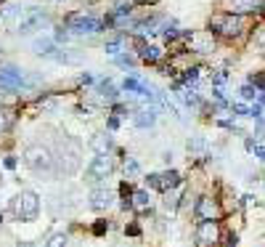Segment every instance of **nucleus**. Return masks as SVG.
Listing matches in <instances>:
<instances>
[{
  "label": "nucleus",
  "mask_w": 265,
  "mask_h": 247,
  "mask_svg": "<svg viewBox=\"0 0 265 247\" xmlns=\"http://www.w3.org/2000/svg\"><path fill=\"white\" fill-rule=\"evenodd\" d=\"M239 93H241V98H244V101H255L260 90H257V88L252 85V82H247V85H241V90H239Z\"/></svg>",
  "instance_id": "24"
},
{
  "label": "nucleus",
  "mask_w": 265,
  "mask_h": 247,
  "mask_svg": "<svg viewBox=\"0 0 265 247\" xmlns=\"http://www.w3.org/2000/svg\"><path fill=\"white\" fill-rule=\"evenodd\" d=\"M112 136H109V133H96V136H93L90 138V146H93V149H96V154H104V152H112Z\"/></svg>",
  "instance_id": "16"
},
{
  "label": "nucleus",
  "mask_w": 265,
  "mask_h": 247,
  "mask_svg": "<svg viewBox=\"0 0 265 247\" xmlns=\"http://www.w3.org/2000/svg\"><path fill=\"white\" fill-rule=\"evenodd\" d=\"M125 173H128V175H138V173H141V165H138V160H132V157L125 160Z\"/></svg>",
  "instance_id": "29"
},
{
  "label": "nucleus",
  "mask_w": 265,
  "mask_h": 247,
  "mask_svg": "<svg viewBox=\"0 0 265 247\" xmlns=\"http://www.w3.org/2000/svg\"><path fill=\"white\" fill-rule=\"evenodd\" d=\"M252 152H255V157H257V160H263V162H265V146H255Z\"/></svg>",
  "instance_id": "40"
},
{
  "label": "nucleus",
  "mask_w": 265,
  "mask_h": 247,
  "mask_svg": "<svg viewBox=\"0 0 265 247\" xmlns=\"http://www.w3.org/2000/svg\"><path fill=\"white\" fill-rule=\"evenodd\" d=\"M165 207H167V210H175V207H178V191L175 189L165 191Z\"/></svg>",
  "instance_id": "28"
},
{
  "label": "nucleus",
  "mask_w": 265,
  "mask_h": 247,
  "mask_svg": "<svg viewBox=\"0 0 265 247\" xmlns=\"http://www.w3.org/2000/svg\"><path fill=\"white\" fill-rule=\"evenodd\" d=\"M197 247H217L220 245V223L217 221H199L197 231H194Z\"/></svg>",
  "instance_id": "6"
},
{
  "label": "nucleus",
  "mask_w": 265,
  "mask_h": 247,
  "mask_svg": "<svg viewBox=\"0 0 265 247\" xmlns=\"http://www.w3.org/2000/svg\"><path fill=\"white\" fill-rule=\"evenodd\" d=\"M5 128H8V120H5L3 114H0V130H5Z\"/></svg>",
  "instance_id": "43"
},
{
  "label": "nucleus",
  "mask_w": 265,
  "mask_h": 247,
  "mask_svg": "<svg viewBox=\"0 0 265 247\" xmlns=\"http://www.w3.org/2000/svg\"><path fill=\"white\" fill-rule=\"evenodd\" d=\"M106 128H109V130H120V117H117V114H109Z\"/></svg>",
  "instance_id": "33"
},
{
  "label": "nucleus",
  "mask_w": 265,
  "mask_h": 247,
  "mask_svg": "<svg viewBox=\"0 0 265 247\" xmlns=\"http://www.w3.org/2000/svg\"><path fill=\"white\" fill-rule=\"evenodd\" d=\"M225 80H228V75H225V72H217V75L212 77V85H215V88H220Z\"/></svg>",
  "instance_id": "34"
},
{
  "label": "nucleus",
  "mask_w": 265,
  "mask_h": 247,
  "mask_svg": "<svg viewBox=\"0 0 265 247\" xmlns=\"http://www.w3.org/2000/svg\"><path fill=\"white\" fill-rule=\"evenodd\" d=\"M181 183H183V178H181V173H178V170H167V173H162V191L178 189Z\"/></svg>",
  "instance_id": "19"
},
{
  "label": "nucleus",
  "mask_w": 265,
  "mask_h": 247,
  "mask_svg": "<svg viewBox=\"0 0 265 247\" xmlns=\"http://www.w3.org/2000/svg\"><path fill=\"white\" fill-rule=\"evenodd\" d=\"M138 59L146 61V64H159L162 59H165V51L159 48V45H149L143 40V37H138Z\"/></svg>",
  "instance_id": "12"
},
{
  "label": "nucleus",
  "mask_w": 265,
  "mask_h": 247,
  "mask_svg": "<svg viewBox=\"0 0 265 247\" xmlns=\"http://www.w3.org/2000/svg\"><path fill=\"white\" fill-rule=\"evenodd\" d=\"M132 3H141V5H154V3H159V0H132Z\"/></svg>",
  "instance_id": "42"
},
{
  "label": "nucleus",
  "mask_w": 265,
  "mask_h": 247,
  "mask_svg": "<svg viewBox=\"0 0 265 247\" xmlns=\"http://www.w3.org/2000/svg\"><path fill=\"white\" fill-rule=\"evenodd\" d=\"M64 27L69 29V32H74V35H96V32H104L106 29L104 21L90 16V13H66Z\"/></svg>",
  "instance_id": "4"
},
{
  "label": "nucleus",
  "mask_w": 265,
  "mask_h": 247,
  "mask_svg": "<svg viewBox=\"0 0 265 247\" xmlns=\"http://www.w3.org/2000/svg\"><path fill=\"white\" fill-rule=\"evenodd\" d=\"M257 98H260V104L265 106V93H263V96H257Z\"/></svg>",
  "instance_id": "45"
},
{
  "label": "nucleus",
  "mask_w": 265,
  "mask_h": 247,
  "mask_svg": "<svg viewBox=\"0 0 265 247\" xmlns=\"http://www.w3.org/2000/svg\"><path fill=\"white\" fill-rule=\"evenodd\" d=\"M24 85H27V75L21 72L19 67H13V64H3V67H0V88L21 90Z\"/></svg>",
  "instance_id": "7"
},
{
  "label": "nucleus",
  "mask_w": 265,
  "mask_h": 247,
  "mask_svg": "<svg viewBox=\"0 0 265 247\" xmlns=\"http://www.w3.org/2000/svg\"><path fill=\"white\" fill-rule=\"evenodd\" d=\"M189 154L191 157H207V141L201 136L189 138Z\"/></svg>",
  "instance_id": "17"
},
{
  "label": "nucleus",
  "mask_w": 265,
  "mask_h": 247,
  "mask_svg": "<svg viewBox=\"0 0 265 247\" xmlns=\"http://www.w3.org/2000/svg\"><path fill=\"white\" fill-rule=\"evenodd\" d=\"M27 11L29 8H21V5H5V8L0 11V21H3L11 32H16L19 24H21V19L27 16Z\"/></svg>",
  "instance_id": "11"
},
{
  "label": "nucleus",
  "mask_w": 265,
  "mask_h": 247,
  "mask_svg": "<svg viewBox=\"0 0 265 247\" xmlns=\"http://www.w3.org/2000/svg\"><path fill=\"white\" fill-rule=\"evenodd\" d=\"M16 247H35V245H32V242H19Z\"/></svg>",
  "instance_id": "44"
},
{
  "label": "nucleus",
  "mask_w": 265,
  "mask_h": 247,
  "mask_svg": "<svg viewBox=\"0 0 265 247\" xmlns=\"http://www.w3.org/2000/svg\"><path fill=\"white\" fill-rule=\"evenodd\" d=\"M199 75H201V67H186L178 80H181L183 85H191V82H197V80H199Z\"/></svg>",
  "instance_id": "20"
},
{
  "label": "nucleus",
  "mask_w": 265,
  "mask_h": 247,
  "mask_svg": "<svg viewBox=\"0 0 265 247\" xmlns=\"http://www.w3.org/2000/svg\"><path fill=\"white\" fill-rule=\"evenodd\" d=\"M181 98H183V104H186V106H199V101H201L199 93H197L194 88H189L186 93H181Z\"/></svg>",
  "instance_id": "23"
},
{
  "label": "nucleus",
  "mask_w": 265,
  "mask_h": 247,
  "mask_svg": "<svg viewBox=\"0 0 265 247\" xmlns=\"http://www.w3.org/2000/svg\"><path fill=\"white\" fill-rule=\"evenodd\" d=\"M249 82L260 90V93H265V72H257V75H249Z\"/></svg>",
  "instance_id": "26"
},
{
  "label": "nucleus",
  "mask_w": 265,
  "mask_h": 247,
  "mask_svg": "<svg viewBox=\"0 0 265 247\" xmlns=\"http://www.w3.org/2000/svg\"><path fill=\"white\" fill-rule=\"evenodd\" d=\"M257 43H260V45H265V27H260V29H257Z\"/></svg>",
  "instance_id": "41"
},
{
  "label": "nucleus",
  "mask_w": 265,
  "mask_h": 247,
  "mask_svg": "<svg viewBox=\"0 0 265 247\" xmlns=\"http://www.w3.org/2000/svg\"><path fill=\"white\" fill-rule=\"evenodd\" d=\"M146 186L162 191V173H149V175H146Z\"/></svg>",
  "instance_id": "27"
},
{
  "label": "nucleus",
  "mask_w": 265,
  "mask_h": 247,
  "mask_svg": "<svg viewBox=\"0 0 265 247\" xmlns=\"http://www.w3.org/2000/svg\"><path fill=\"white\" fill-rule=\"evenodd\" d=\"M11 215H13L16 221H27V223L37 221V215H40V197H37L35 191L24 189L19 197H13Z\"/></svg>",
  "instance_id": "3"
},
{
  "label": "nucleus",
  "mask_w": 265,
  "mask_h": 247,
  "mask_svg": "<svg viewBox=\"0 0 265 247\" xmlns=\"http://www.w3.org/2000/svg\"><path fill=\"white\" fill-rule=\"evenodd\" d=\"M45 247H66V234H64V231L51 234V239H48V245H45Z\"/></svg>",
  "instance_id": "25"
},
{
  "label": "nucleus",
  "mask_w": 265,
  "mask_h": 247,
  "mask_svg": "<svg viewBox=\"0 0 265 247\" xmlns=\"http://www.w3.org/2000/svg\"><path fill=\"white\" fill-rule=\"evenodd\" d=\"M132 122H135V128H154V122H157V106H149V109H141L138 114H132Z\"/></svg>",
  "instance_id": "14"
},
{
  "label": "nucleus",
  "mask_w": 265,
  "mask_h": 247,
  "mask_svg": "<svg viewBox=\"0 0 265 247\" xmlns=\"http://www.w3.org/2000/svg\"><path fill=\"white\" fill-rule=\"evenodd\" d=\"M125 234H130V237H138V234H141V229H138V223H130V226L125 229Z\"/></svg>",
  "instance_id": "37"
},
{
  "label": "nucleus",
  "mask_w": 265,
  "mask_h": 247,
  "mask_svg": "<svg viewBox=\"0 0 265 247\" xmlns=\"http://www.w3.org/2000/svg\"><path fill=\"white\" fill-rule=\"evenodd\" d=\"M223 245H225V247H236V245H239V237L231 231V234H225V242H223Z\"/></svg>",
  "instance_id": "35"
},
{
  "label": "nucleus",
  "mask_w": 265,
  "mask_h": 247,
  "mask_svg": "<svg viewBox=\"0 0 265 247\" xmlns=\"http://www.w3.org/2000/svg\"><path fill=\"white\" fill-rule=\"evenodd\" d=\"M96 93L101 101H106V104H114L117 98H120V90H117L112 85V80H104V82H98V88H96Z\"/></svg>",
  "instance_id": "15"
},
{
  "label": "nucleus",
  "mask_w": 265,
  "mask_h": 247,
  "mask_svg": "<svg viewBox=\"0 0 265 247\" xmlns=\"http://www.w3.org/2000/svg\"><path fill=\"white\" fill-rule=\"evenodd\" d=\"M257 0H231V11L233 13H241V16H244V13H252V11H257Z\"/></svg>",
  "instance_id": "18"
},
{
  "label": "nucleus",
  "mask_w": 265,
  "mask_h": 247,
  "mask_svg": "<svg viewBox=\"0 0 265 247\" xmlns=\"http://www.w3.org/2000/svg\"><path fill=\"white\" fill-rule=\"evenodd\" d=\"M104 51L109 53V56H120V51H122V35L114 37V40H109V43L104 45Z\"/></svg>",
  "instance_id": "22"
},
{
  "label": "nucleus",
  "mask_w": 265,
  "mask_h": 247,
  "mask_svg": "<svg viewBox=\"0 0 265 247\" xmlns=\"http://www.w3.org/2000/svg\"><path fill=\"white\" fill-rule=\"evenodd\" d=\"M194 215H197L199 221H217V215H220L217 199H212V197H199L197 205H194Z\"/></svg>",
  "instance_id": "10"
},
{
  "label": "nucleus",
  "mask_w": 265,
  "mask_h": 247,
  "mask_svg": "<svg viewBox=\"0 0 265 247\" xmlns=\"http://www.w3.org/2000/svg\"><path fill=\"white\" fill-rule=\"evenodd\" d=\"M24 162L35 175H53L56 173V157H53V152L43 144H29L24 149Z\"/></svg>",
  "instance_id": "1"
},
{
  "label": "nucleus",
  "mask_w": 265,
  "mask_h": 247,
  "mask_svg": "<svg viewBox=\"0 0 265 247\" xmlns=\"http://www.w3.org/2000/svg\"><path fill=\"white\" fill-rule=\"evenodd\" d=\"M114 61L120 67H135V56H128V53H120V56H114Z\"/></svg>",
  "instance_id": "30"
},
{
  "label": "nucleus",
  "mask_w": 265,
  "mask_h": 247,
  "mask_svg": "<svg viewBox=\"0 0 265 247\" xmlns=\"http://www.w3.org/2000/svg\"><path fill=\"white\" fill-rule=\"evenodd\" d=\"M149 202H151V197H149V191H146V189L132 191V205H135V207H149Z\"/></svg>",
  "instance_id": "21"
},
{
  "label": "nucleus",
  "mask_w": 265,
  "mask_h": 247,
  "mask_svg": "<svg viewBox=\"0 0 265 247\" xmlns=\"http://www.w3.org/2000/svg\"><path fill=\"white\" fill-rule=\"evenodd\" d=\"M106 229H109V223H106V221H98L96 226H93V234H104Z\"/></svg>",
  "instance_id": "36"
},
{
  "label": "nucleus",
  "mask_w": 265,
  "mask_h": 247,
  "mask_svg": "<svg viewBox=\"0 0 265 247\" xmlns=\"http://www.w3.org/2000/svg\"><path fill=\"white\" fill-rule=\"evenodd\" d=\"M112 170H114V162H112V157H109V152L96 154L93 162L88 165V170H85V181L98 183V181H104L106 175H112Z\"/></svg>",
  "instance_id": "5"
},
{
  "label": "nucleus",
  "mask_w": 265,
  "mask_h": 247,
  "mask_svg": "<svg viewBox=\"0 0 265 247\" xmlns=\"http://www.w3.org/2000/svg\"><path fill=\"white\" fill-rule=\"evenodd\" d=\"M209 29H212L215 35L225 37V40H233V37L244 35V19H241V13H233V11L212 13V16H209Z\"/></svg>",
  "instance_id": "2"
},
{
  "label": "nucleus",
  "mask_w": 265,
  "mask_h": 247,
  "mask_svg": "<svg viewBox=\"0 0 265 247\" xmlns=\"http://www.w3.org/2000/svg\"><path fill=\"white\" fill-rule=\"evenodd\" d=\"M231 109H233V114H239V117H249V106H244V104H233Z\"/></svg>",
  "instance_id": "32"
},
{
  "label": "nucleus",
  "mask_w": 265,
  "mask_h": 247,
  "mask_svg": "<svg viewBox=\"0 0 265 247\" xmlns=\"http://www.w3.org/2000/svg\"><path fill=\"white\" fill-rule=\"evenodd\" d=\"M3 165L8 167V170H13V167L19 165V160H16V157H5V160H3Z\"/></svg>",
  "instance_id": "38"
},
{
  "label": "nucleus",
  "mask_w": 265,
  "mask_h": 247,
  "mask_svg": "<svg viewBox=\"0 0 265 247\" xmlns=\"http://www.w3.org/2000/svg\"><path fill=\"white\" fill-rule=\"evenodd\" d=\"M43 27H48V13H45L43 8H29L27 16L21 19L16 35H29V32H35V29H43Z\"/></svg>",
  "instance_id": "9"
},
{
  "label": "nucleus",
  "mask_w": 265,
  "mask_h": 247,
  "mask_svg": "<svg viewBox=\"0 0 265 247\" xmlns=\"http://www.w3.org/2000/svg\"><path fill=\"white\" fill-rule=\"evenodd\" d=\"M189 51L194 53H212L215 51V32L212 29H199V32H191V37L186 40Z\"/></svg>",
  "instance_id": "8"
},
{
  "label": "nucleus",
  "mask_w": 265,
  "mask_h": 247,
  "mask_svg": "<svg viewBox=\"0 0 265 247\" xmlns=\"http://www.w3.org/2000/svg\"><path fill=\"white\" fill-rule=\"evenodd\" d=\"M80 82H82V85H93V75L82 72V75H80Z\"/></svg>",
  "instance_id": "39"
},
{
  "label": "nucleus",
  "mask_w": 265,
  "mask_h": 247,
  "mask_svg": "<svg viewBox=\"0 0 265 247\" xmlns=\"http://www.w3.org/2000/svg\"><path fill=\"white\" fill-rule=\"evenodd\" d=\"M90 210H106V207L114 205V191L106 189V186H98L96 191L90 194Z\"/></svg>",
  "instance_id": "13"
},
{
  "label": "nucleus",
  "mask_w": 265,
  "mask_h": 247,
  "mask_svg": "<svg viewBox=\"0 0 265 247\" xmlns=\"http://www.w3.org/2000/svg\"><path fill=\"white\" fill-rule=\"evenodd\" d=\"M53 40H56L59 45H61V43H66V40H69V32H66V27L56 29V35H53Z\"/></svg>",
  "instance_id": "31"
}]
</instances>
